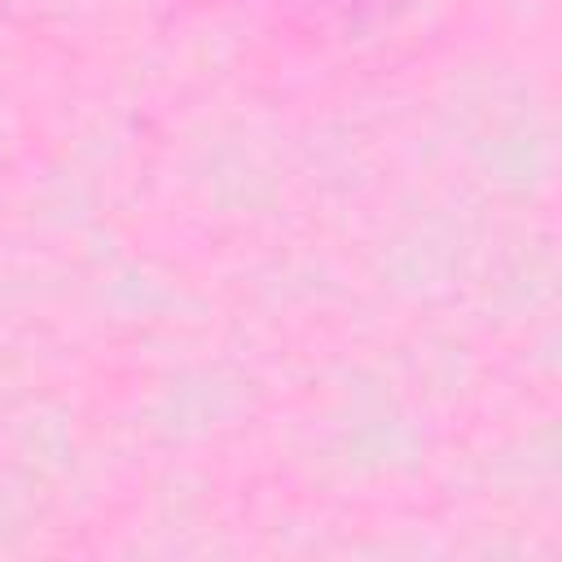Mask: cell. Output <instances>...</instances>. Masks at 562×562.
<instances>
[{
    "label": "cell",
    "mask_w": 562,
    "mask_h": 562,
    "mask_svg": "<svg viewBox=\"0 0 562 562\" xmlns=\"http://www.w3.org/2000/svg\"><path fill=\"white\" fill-rule=\"evenodd\" d=\"M356 9H382V4H400V0H351Z\"/></svg>",
    "instance_id": "6da1fadb"
}]
</instances>
